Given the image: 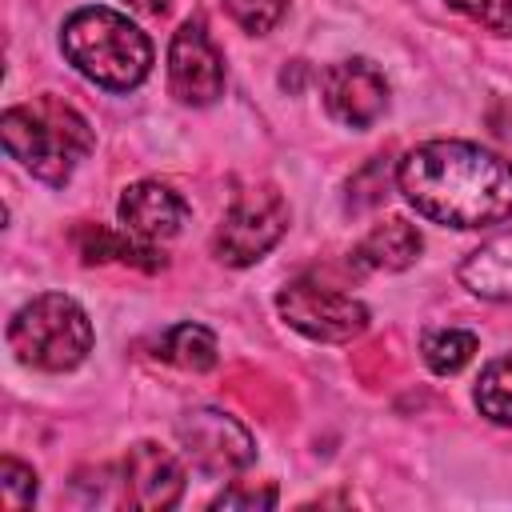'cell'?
Listing matches in <instances>:
<instances>
[{"mask_svg":"<svg viewBox=\"0 0 512 512\" xmlns=\"http://www.w3.org/2000/svg\"><path fill=\"white\" fill-rule=\"evenodd\" d=\"M124 4L144 12V16H168L172 12V0H124Z\"/></svg>","mask_w":512,"mask_h":512,"instance_id":"obj_22","label":"cell"},{"mask_svg":"<svg viewBox=\"0 0 512 512\" xmlns=\"http://www.w3.org/2000/svg\"><path fill=\"white\" fill-rule=\"evenodd\" d=\"M320 96L332 120L364 132L388 108V80L372 60H340L320 72Z\"/></svg>","mask_w":512,"mask_h":512,"instance_id":"obj_8","label":"cell"},{"mask_svg":"<svg viewBox=\"0 0 512 512\" xmlns=\"http://www.w3.org/2000/svg\"><path fill=\"white\" fill-rule=\"evenodd\" d=\"M8 348L20 364L40 372H68L92 352V324L72 296L44 292L8 320Z\"/></svg>","mask_w":512,"mask_h":512,"instance_id":"obj_4","label":"cell"},{"mask_svg":"<svg viewBox=\"0 0 512 512\" xmlns=\"http://www.w3.org/2000/svg\"><path fill=\"white\" fill-rule=\"evenodd\" d=\"M420 352H424V360H428L432 372L452 376V372H460V368L472 360L476 336L464 332V328H440V332H428V336H424Z\"/></svg>","mask_w":512,"mask_h":512,"instance_id":"obj_17","label":"cell"},{"mask_svg":"<svg viewBox=\"0 0 512 512\" xmlns=\"http://www.w3.org/2000/svg\"><path fill=\"white\" fill-rule=\"evenodd\" d=\"M224 8H228V16H232L244 32L264 36V32H272V28L280 24L288 0H224Z\"/></svg>","mask_w":512,"mask_h":512,"instance_id":"obj_19","label":"cell"},{"mask_svg":"<svg viewBox=\"0 0 512 512\" xmlns=\"http://www.w3.org/2000/svg\"><path fill=\"white\" fill-rule=\"evenodd\" d=\"M76 248L84 256V264H132L140 272H156L164 268V252L152 244V240H140L136 232H116V228H104V224H80L76 228Z\"/></svg>","mask_w":512,"mask_h":512,"instance_id":"obj_12","label":"cell"},{"mask_svg":"<svg viewBox=\"0 0 512 512\" xmlns=\"http://www.w3.org/2000/svg\"><path fill=\"white\" fill-rule=\"evenodd\" d=\"M452 12L476 20L492 36H512V0H444Z\"/></svg>","mask_w":512,"mask_h":512,"instance_id":"obj_20","label":"cell"},{"mask_svg":"<svg viewBox=\"0 0 512 512\" xmlns=\"http://www.w3.org/2000/svg\"><path fill=\"white\" fill-rule=\"evenodd\" d=\"M0 140L4 152L44 184H64L96 144L88 120L60 96H36L28 104H12L0 116Z\"/></svg>","mask_w":512,"mask_h":512,"instance_id":"obj_2","label":"cell"},{"mask_svg":"<svg viewBox=\"0 0 512 512\" xmlns=\"http://www.w3.org/2000/svg\"><path fill=\"white\" fill-rule=\"evenodd\" d=\"M160 356H164L168 364L184 368V372H208L220 352H216V336H212L204 324L184 320V324H172V328L164 332Z\"/></svg>","mask_w":512,"mask_h":512,"instance_id":"obj_15","label":"cell"},{"mask_svg":"<svg viewBox=\"0 0 512 512\" xmlns=\"http://www.w3.org/2000/svg\"><path fill=\"white\" fill-rule=\"evenodd\" d=\"M420 232H416V224L412 220H404V216H388V220H380L360 244H356V252H352V260L360 264V268H384V272H400V268H408L416 256H420Z\"/></svg>","mask_w":512,"mask_h":512,"instance_id":"obj_13","label":"cell"},{"mask_svg":"<svg viewBox=\"0 0 512 512\" xmlns=\"http://www.w3.org/2000/svg\"><path fill=\"white\" fill-rule=\"evenodd\" d=\"M276 308L296 332L320 344H344L368 328V308L360 300H352L348 292L312 284V280L284 284L276 296Z\"/></svg>","mask_w":512,"mask_h":512,"instance_id":"obj_6","label":"cell"},{"mask_svg":"<svg viewBox=\"0 0 512 512\" xmlns=\"http://www.w3.org/2000/svg\"><path fill=\"white\" fill-rule=\"evenodd\" d=\"M284 228H288L284 196L272 188H248L228 204V212L212 236V252L224 264L244 268V264H256L284 236Z\"/></svg>","mask_w":512,"mask_h":512,"instance_id":"obj_5","label":"cell"},{"mask_svg":"<svg viewBox=\"0 0 512 512\" xmlns=\"http://www.w3.org/2000/svg\"><path fill=\"white\" fill-rule=\"evenodd\" d=\"M124 496L132 508H144V512H164V508H176L180 496H184V468L180 460L152 444V440H140L128 448L124 456Z\"/></svg>","mask_w":512,"mask_h":512,"instance_id":"obj_10","label":"cell"},{"mask_svg":"<svg viewBox=\"0 0 512 512\" xmlns=\"http://www.w3.org/2000/svg\"><path fill=\"white\" fill-rule=\"evenodd\" d=\"M60 48L68 64L108 92L136 88L152 68V40L112 8H76L64 20Z\"/></svg>","mask_w":512,"mask_h":512,"instance_id":"obj_3","label":"cell"},{"mask_svg":"<svg viewBox=\"0 0 512 512\" xmlns=\"http://www.w3.org/2000/svg\"><path fill=\"white\" fill-rule=\"evenodd\" d=\"M168 84L184 104H212L224 92V56L216 52L204 20H184L168 48Z\"/></svg>","mask_w":512,"mask_h":512,"instance_id":"obj_9","label":"cell"},{"mask_svg":"<svg viewBox=\"0 0 512 512\" xmlns=\"http://www.w3.org/2000/svg\"><path fill=\"white\" fill-rule=\"evenodd\" d=\"M476 408L496 424H512V356H500L480 372Z\"/></svg>","mask_w":512,"mask_h":512,"instance_id":"obj_16","label":"cell"},{"mask_svg":"<svg viewBox=\"0 0 512 512\" xmlns=\"http://www.w3.org/2000/svg\"><path fill=\"white\" fill-rule=\"evenodd\" d=\"M404 200L448 228L512 220V160L468 140H424L396 164Z\"/></svg>","mask_w":512,"mask_h":512,"instance_id":"obj_1","label":"cell"},{"mask_svg":"<svg viewBox=\"0 0 512 512\" xmlns=\"http://www.w3.org/2000/svg\"><path fill=\"white\" fill-rule=\"evenodd\" d=\"M116 212H120V224H124L128 232H136L140 240H152V244L172 240V236L184 228V220H188L184 196L172 192V188L160 184V180H140V184L124 188Z\"/></svg>","mask_w":512,"mask_h":512,"instance_id":"obj_11","label":"cell"},{"mask_svg":"<svg viewBox=\"0 0 512 512\" xmlns=\"http://www.w3.org/2000/svg\"><path fill=\"white\" fill-rule=\"evenodd\" d=\"M176 436L184 444V456L204 472V476H232L244 472L256 460V440L252 432L232 420L228 412L216 408H192L180 416Z\"/></svg>","mask_w":512,"mask_h":512,"instance_id":"obj_7","label":"cell"},{"mask_svg":"<svg viewBox=\"0 0 512 512\" xmlns=\"http://www.w3.org/2000/svg\"><path fill=\"white\" fill-rule=\"evenodd\" d=\"M276 504V488L272 484H264V488H252V484H232V488H224L216 500H212V508H272Z\"/></svg>","mask_w":512,"mask_h":512,"instance_id":"obj_21","label":"cell"},{"mask_svg":"<svg viewBox=\"0 0 512 512\" xmlns=\"http://www.w3.org/2000/svg\"><path fill=\"white\" fill-rule=\"evenodd\" d=\"M460 284L484 300H512V232L480 244L460 264Z\"/></svg>","mask_w":512,"mask_h":512,"instance_id":"obj_14","label":"cell"},{"mask_svg":"<svg viewBox=\"0 0 512 512\" xmlns=\"http://www.w3.org/2000/svg\"><path fill=\"white\" fill-rule=\"evenodd\" d=\"M36 472L28 464H20L16 456H4L0 460V504L4 508H28L36 500Z\"/></svg>","mask_w":512,"mask_h":512,"instance_id":"obj_18","label":"cell"}]
</instances>
